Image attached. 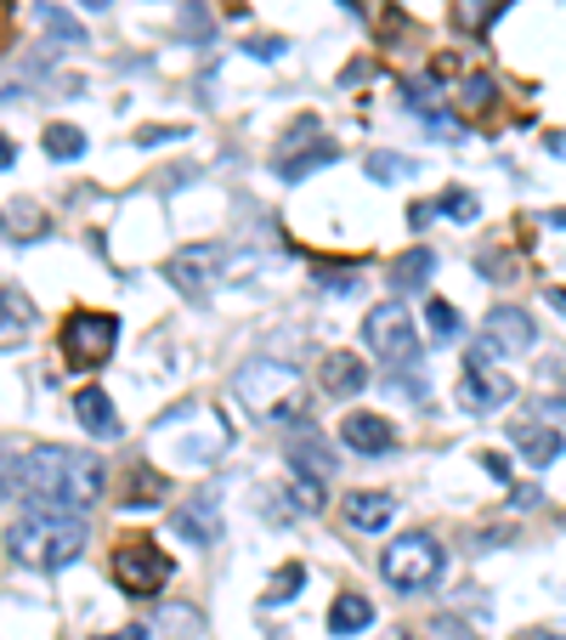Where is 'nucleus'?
<instances>
[{"instance_id":"obj_39","label":"nucleus","mask_w":566,"mask_h":640,"mask_svg":"<svg viewBox=\"0 0 566 640\" xmlns=\"http://www.w3.org/2000/svg\"><path fill=\"white\" fill-rule=\"evenodd\" d=\"M12 164H18V142L0 137V171H12Z\"/></svg>"},{"instance_id":"obj_23","label":"nucleus","mask_w":566,"mask_h":640,"mask_svg":"<svg viewBox=\"0 0 566 640\" xmlns=\"http://www.w3.org/2000/svg\"><path fill=\"white\" fill-rule=\"evenodd\" d=\"M425 323H430V341L437 346H453V341H464V318H459V307L453 300H425Z\"/></svg>"},{"instance_id":"obj_35","label":"nucleus","mask_w":566,"mask_h":640,"mask_svg":"<svg viewBox=\"0 0 566 640\" xmlns=\"http://www.w3.org/2000/svg\"><path fill=\"white\" fill-rule=\"evenodd\" d=\"M12 499H23V488H18V459L7 454V443H0V504H12Z\"/></svg>"},{"instance_id":"obj_13","label":"nucleus","mask_w":566,"mask_h":640,"mask_svg":"<svg viewBox=\"0 0 566 640\" xmlns=\"http://www.w3.org/2000/svg\"><path fill=\"white\" fill-rule=\"evenodd\" d=\"M74 420L85 425V436H96V443H119V436H125V425H119V414H114V397H108L103 386H80Z\"/></svg>"},{"instance_id":"obj_28","label":"nucleus","mask_w":566,"mask_h":640,"mask_svg":"<svg viewBox=\"0 0 566 640\" xmlns=\"http://www.w3.org/2000/svg\"><path fill=\"white\" fill-rule=\"evenodd\" d=\"M289 504H294V516H317L328 504V493L317 477H289Z\"/></svg>"},{"instance_id":"obj_11","label":"nucleus","mask_w":566,"mask_h":640,"mask_svg":"<svg viewBox=\"0 0 566 640\" xmlns=\"http://www.w3.org/2000/svg\"><path fill=\"white\" fill-rule=\"evenodd\" d=\"M482 346L487 352H532V346H539V323H532L521 307H493Z\"/></svg>"},{"instance_id":"obj_2","label":"nucleus","mask_w":566,"mask_h":640,"mask_svg":"<svg viewBox=\"0 0 566 640\" xmlns=\"http://www.w3.org/2000/svg\"><path fill=\"white\" fill-rule=\"evenodd\" d=\"M232 397L261 420V425H301L307 420V380L289 363L255 357L232 375Z\"/></svg>"},{"instance_id":"obj_1","label":"nucleus","mask_w":566,"mask_h":640,"mask_svg":"<svg viewBox=\"0 0 566 640\" xmlns=\"http://www.w3.org/2000/svg\"><path fill=\"white\" fill-rule=\"evenodd\" d=\"M18 488L23 499L46 516H74L85 522L91 504L103 499V459H91L85 448L41 443L18 459Z\"/></svg>"},{"instance_id":"obj_8","label":"nucleus","mask_w":566,"mask_h":640,"mask_svg":"<svg viewBox=\"0 0 566 640\" xmlns=\"http://www.w3.org/2000/svg\"><path fill=\"white\" fill-rule=\"evenodd\" d=\"M227 261H232L227 244H210V239H205V244H182V250L171 255V266H164V278H171L187 300H205V295L227 278Z\"/></svg>"},{"instance_id":"obj_5","label":"nucleus","mask_w":566,"mask_h":640,"mask_svg":"<svg viewBox=\"0 0 566 640\" xmlns=\"http://www.w3.org/2000/svg\"><path fill=\"white\" fill-rule=\"evenodd\" d=\"M176 561L159 550V538H119L114 545V584L130 601H153L164 584H171Z\"/></svg>"},{"instance_id":"obj_20","label":"nucleus","mask_w":566,"mask_h":640,"mask_svg":"<svg viewBox=\"0 0 566 640\" xmlns=\"http://www.w3.org/2000/svg\"><path fill=\"white\" fill-rule=\"evenodd\" d=\"M374 629V601L369 595H335L328 606V635H362Z\"/></svg>"},{"instance_id":"obj_25","label":"nucleus","mask_w":566,"mask_h":640,"mask_svg":"<svg viewBox=\"0 0 566 640\" xmlns=\"http://www.w3.org/2000/svg\"><path fill=\"white\" fill-rule=\"evenodd\" d=\"M46 159H57V164H74V159H85V130L80 125H46Z\"/></svg>"},{"instance_id":"obj_40","label":"nucleus","mask_w":566,"mask_h":640,"mask_svg":"<svg viewBox=\"0 0 566 640\" xmlns=\"http://www.w3.org/2000/svg\"><path fill=\"white\" fill-rule=\"evenodd\" d=\"M544 148H550L555 159H566V130H550V137H544Z\"/></svg>"},{"instance_id":"obj_30","label":"nucleus","mask_w":566,"mask_h":640,"mask_svg":"<svg viewBox=\"0 0 566 640\" xmlns=\"http://www.w3.org/2000/svg\"><path fill=\"white\" fill-rule=\"evenodd\" d=\"M437 210H442L448 221H476V216H482V205H476V193H464V187H453V193H442V198H437Z\"/></svg>"},{"instance_id":"obj_41","label":"nucleus","mask_w":566,"mask_h":640,"mask_svg":"<svg viewBox=\"0 0 566 640\" xmlns=\"http://www.w3.org/2000/svg\"><path fill=\"white\" fill-rule=\"evenodd\" d=\"M516 640H566V635H544V629H527V635H516Z\"/></svg>"},{"instance_id":"obj_26","label":"nucleus","mask_w":566,"mask_h":640,"mask_svg":"<svg viewBox=\"0 0 566 640\" xmlns=\"http://www.w3.org/2000/svg\"><path fill=\"white\" fill-rule=\"evenodd\" d=\"M301 584H307V567L301 561H284L278 572H273V579H266V606H284V601H294V595H301Z\"/></svg>"},{"instance_id":"obj_3","label":"nucleus","mask_w":566,"mask_h":640,"mask_svg":"<svg viewBox=\"0 0 566 640\" xmlns=\"http://www.w3.org/2000/svg\"><path fill=\"white\" fill-rule=\"evenodd\" d=\"M85 522L74 516H46V511H28L7 527V550L23 561V567H41V572H57V567H74L85 556Z\"/></svg>"},{"instance_id":"obj_15","label":"nucleus","mask_w":566,"mask_h":640,"mask_svg":"<svg viewBox=\"0 0 566 640\" xmlns=\"http://www.w3.org/2000/svg\"><path fill=\"white\" fill-rule=\"evenodd\" d=\"M41 323V312H35V300H28L12 278H0V346H12V341H23L28 329Z\"/></svg>"},{"instance_id":"obj_17","label":"nucleus","mask_w":566,"mask_h":640,"mask_svg":"<svg viewBox=\"0 0 566 640\" xmlns=\"http://www.w3.org/2000/svg\"><path fill=\"white\" fill-rule=\"evenodd\" d=\"M317 386H323L328 397H357L362 386H369V368H362L357 352H328L323 368H317Z\"/></svg>"},{"instance_id":"obj_33","label":"nucleus","mask_w":566,"mask_h":640,"mask_svg":"<svg viewBox=\"0 0 566 640\" xmlns=\"http://www.w3.org/2000/svg\"><path fill=\"white\" fill-rule=\"evenodd\" d=\"M164 142H187V125H142L137 148H164Z\"/></svg>"},{"instance_id":"obj_36","label":"nucleus","mask_w":566,"mask_h":640,"mask_svg":"<svg viewBox=\"0 0 566 640\" xmlns=\"http://www.w3.org/2000/svg\"><path fill=\"white\" fill-rule=\"evenodd\" d=\"M493 103V75H471L464 80V108H487Z\"/></svg>"},{"instance_id":"obj_18","label":"nucleus","mask_w":566,"mask_h":640,"mask_svg":"<svg viewBox=\"0 0 566 640\" xmlns=\"http://www.w3.org/2000/svg\"><path fill=\"white\" fill-rule=\"evenodd\" d=\"M510 443L521 448V459H527L532 470H550V465L561 459V431H555V425L521 420V425H510Z\"/></svg>"},{"instance_id":"obj_12","label":"nucleus","mask_w":566,"mask_h":640,"mask_svg":"<svg viewBox=\"0 0 566 640\" xmlns=\"http://www.w3.org/2000/svg\"><path fill=\"white\" fill-rule=\"evenodd\" d=\"M171 527L182 533V545H193V550H210L216 538H221V511H216V499H210V493L187 499L182 511L171 516Z\"/></svg>"},{"instance_id":"obj_4","label":"nucleus","mask_w":566,"mask_h":640,"mask_svg":"<svg viewBox=\"0 0 566 640\" xmlns=\"http://www.w3.org/2000/svg\"><path fill=\"white\" fill-rule=\"evenodd\" d=\"M442 545L430 533H408V538H396V545L380 556V572H385V584L391 590H403V595H425V590H437L442 579Z\"/></svg>"},{"instance_id":"obj_6","label":"nucleus","mask_w":566,"mask_h":640,"mask_svg":"<svg viewBox=\"0 0 566 640\" xmlns=\"http://www.w3.org/2000/svg\"><path fill=\"white\" fill-rule=\"evenodd\" d=\"M362 346H369L374 357H385V363H396V368L419 363V334H414V318H408L403 300L369 307V318H362Z\"/></svg>"},{"instance_id":"obj_31","label":"nucleus","mask_w":566,"mask_h":640,"mask_svg":"<svg viewBox=\"0 0 566 640\" xmlns=\"http://www.w3.org/2000/svg\"><path fill=\"white\" fill-rule=\"evenodd\" d=\"M182 35H187V41H198V46H205V41L216 35V23H210V12L198 7V0H187V7H182Z\"/></svg>"},{"instance_id":"obj_38","label":"nucleus","mask_w":566,"mask_h":640,"mask_svg":"<svg viewBox=\"0 0 566 640\" xmlns=\"http://www.w3.org/2000/svg\"><path fill=\"white\" fill-rule=\"evenodd\" d=\"M103 640H153V629L148 624H125L119 635H103Z\"/></svg>"},{"instance_id":"obj_42","label":"nucleus","mask_w":566,"mask_h":640,"mask_svg":"<svg viewBox=\"0 0 566 640\" xmlns=\"http://www.w3.org/2000/svg\"><path fill=\"white\" fill-rule=\"evenodd\" d=\"M80 7H85V12H108V7H114V0H80Z\"/></svg>"},{"instance_id":"obj_14","label":"nucleus","mask_w":566,"mask_h":640,"mask_svg":"<svg viewBox=\"0 0 566 640\" xmlns=\"http://www.w3.org/2000/svg\"><path fill=\"white\" fill-rule=\"evenodd\" d=\"M289 465H294V477H317V482L335 470V454H328L323 431H312L307 420L294 425V436H289Z\"/></svg>"},{"instance_id":"obj_10","label":"nucleus","mask_w":566,"mask_h":640,"mask_svg":"<svg viewBox=\"0 0 566 640\" xmlns=\"http://www.w3.org/2000/svg\"><path fill=\"white\" fill-rule=\"evenodd\" d=\"M340 443L351 448V454H362V459H385L391 448H396V425L385 420V414H346L340 420Z\"/></svg>"},{"instance_id":"obj_27","label":"nucleus","mask_w":566,"mask_h":640,"mask_svg":"<svg viewBox=\"0 0 566 640\" xmlns=\"http://www.w3.org/2000/svg\"><path fill=\"white\" fill-rule=\"evenodd\" d=\"M41 28H46V35H57V41H69V46H80L85 41V23H74L69 12H62V7H51V0H41Z\"/></svg>"},{"instance_id":"obj_16","label":"nucleus","mask_w":566,"mask_h":640,"mask_svg":"<svg viewBox=\"0 0 566 640\" xmlns=\"http://www.w3.org/2000/svg\"><path fill=\"white\" fill-rule=\"evenodd\" d=\"M340 511H346V527L351 533H385L391 522H396V499L391 493H351L346 504H340Z\"/></svg>"},{"instance_id":"obj_24","label":"nucleus","mask_w":566,"mask_h":640,"mask_svg":"<svg viewBox=\"0 0 566 640\" xmlns=\"http://www.w3.org/2000/svg\"><path fill=\"white\" fill-rule=\"evenodd\" d=\"M430 273H437V255H430V250L419 244V250H408L403 261L391 266V284H396V289H425V284H430Z\"/></svg>"},{"instance_id":"obj_43","label":"nucleus","mask_w":566,"mask_h":640,"mask_svg":"<svg viewBox=\"0 0 566 640\" xmlns=\"http://www.w3.org/2000/svg\"><path fill=\"white\" fill-rule=\"evenodd\" d=\"M544 221H550V227H566V210H550Z\"/></svg>"},{"instance_id":"obj_34","label":"nucleus","mask_w":566,"mask_h":640,"mask_svg":"<svg viewBox=\"0 0 566 640\" xmlns=\"http://www.w3.org/2000/svg\"><path fill=\"white\" fill-rule=\"evenodd\" d=\"M244 52H250L255 62H278V57L289 52V41H284V35H255V41H244Z\"/></svg>"},{"instance_id":"obj_32","label":"nucleus","mask_w":566,"mask_h":640,"mask_svg":"<svg viewBox=\"0 0 566 640\" xmlns=\"http://www.w3.org/2000/svg\"><path fill=\"white\" fill-rule=\"evenodd\" d=\"M164 493V482L153 477V470H142V477H130V511H153Z\"/></svg>"},{"instance_id":"obj_29","label":"nucleus","mask_w":566,"mask_h":640,"mask_svg":"<svg viewBox=\"0 0 566 640\" xmlns=\"http://www.w3.org/2000/svg\"><path fill=\"white\" fill-rule=\"evenodd\" d=\"M493 18H498V0H459V12H453V23L464 28V35H482Z\"/></svg>"},{"instance_id":"obj_19","label":"nucleus","mask_w":566,"mask_h":640,"mask_svg":"<svg viewBox=\"0 0 566 640\" xmlns=\"http://www.w3.org/2000/svg\"><path fill=\"white\" fill-rule=\"evenodd\" d=\"M0 232L28 244V239H41V232H51V216L35 205V198H12V205H0Z\"/></svg>"},{"instance_id":"obj_21","label":"nucleus","mask_w":566,"mask_h":640,"mask_svg":"<svg viewBox=\"0 0 566 640\" xmlns=\"http://www.w3.org/2000/svg\"><path fill=\"white\" fill-rule=\"evenodd\" d=\"M335 159H340V148L317 137V142H312L307 153H289V159H273V171H278L284 182H307V176L317 171V164H335Z\"/></svg>"},{"instance_id":"obj_9","label":"nucleus","mask_w":566,"mask_h":640,"mask_svg":"<svg viewBox=\"0 0 566 640\" xmlns=\"http://www.w3.org/2000/svg\"><path fill=\"white\" fill-rule=\"evenodd\" d=\"M487 357H493V352L476 346L471 363H464V380H459V409H464V414H498V409L516 397V380L505 375V368H493Z\"/></svg>"},{"instance_id":"obj_37","label":"nucleus","mask_w":566,"mask_h":640,"mask_svg":"<svg viewBox=\"0 0 566 640\" xmlns=\"http://www.w3.org/2000/svg\"><path fill=\"white\" fill-rule=\"evenodd\" d=\"M482 470H487L493 482H510V477H516V470H510V459L498 454V448H493V454H482Z\"/></svg>"},{"instance_id":"obj_7","label":"nucleus","mask_w":566,"mask_h":640,"mask_svg":"<svg viewBox=\"0 0 566 640\" xmlns=\"http://www.w3.org/2000/svg\"><path fill=\"white\" fill-rule=\"evenodd\" d=\"M119 346V318L114 312H69L62 323V363L91 375V368H103Z\"/></svg>"},{"instance_id":"obj_22","label":"nucleus","mask_w":566,"mask_h":640,"mask_svg":"<svg viewBox=\"0 0 566 640\" xmlns=\"http://www.w3.org/2000/svg\"><path fill=\"white\" fill-rule=\"evenodd\" d=\"M362 171H369L380 187H396V182H414L419 176V159H408V153H385V148H374L369 159H362Z\"/></svg>"}]
</instances>
